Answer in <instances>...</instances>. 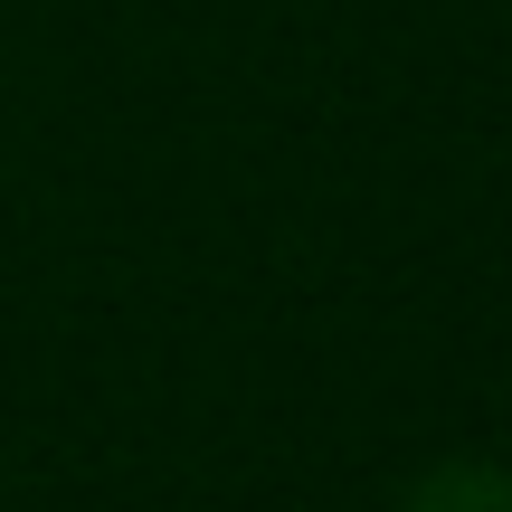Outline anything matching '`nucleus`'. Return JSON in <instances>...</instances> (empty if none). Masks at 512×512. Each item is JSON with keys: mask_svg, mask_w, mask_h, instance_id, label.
Instances as JSON below:
<instances>
[]
</instances>
